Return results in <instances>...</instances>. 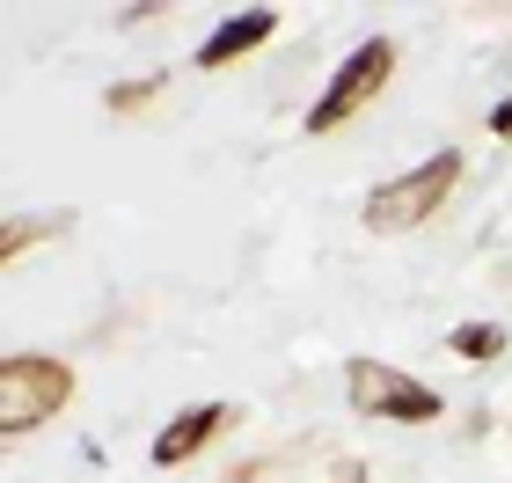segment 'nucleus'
Listing matches in <instances>:
<instances>
[{
    "mask_svg": "<svg viewBox=\"0 0 512 483\" xmlns=\"http://www.w3.org/2000/svg\"><path fill=\"white\" fill-rule=\"evenodd\" d=\"M454 176H461V154H432L417 176H403V183H388V191H374L366 220H374V227H410V220H425Z\"/></svg>",
    "mask_w": 512,
    "mask_h": 483,
    "instance_id": "1",
    "label": "nucleus"
},
{
    "mask_svg": "<svg viewBox=\"0 0 512 483\" xmlns=\"http://www.w3.org/2000/svg\"><path fill=\"white\" fill-rule=\"evenodd\" d=\"M0 381H8V396H0V425H8V432H30V425L44 418V410H52V403L66 396L59 366H30V359H15Z\"/></svg>",
    "mask_w": 512,
    "mask_h": 483,
    "instance_id": "2",
    "label": "nucleus"
},
{
    "mask_svg": "<svg viewBox=\"0 0 512 483\" xmlns=\"http://www.w3.org/2000/svg\"><path fill=\"white\" fill-rule=\"evenodd\" d=\"M352 403H359V410H388V418H432V410H439L425 388H403V381H395L388 366H374V359L352 366Z\"/></svg>",
    "mask_w": 512,
    "mask_h": 483,
    "instance_id": "3",
    "label": "nucleus"
},
{
    "mask_svg": "<svg viewBox=\"0 0 512 483\" xmlns=\"http://www.w3.org/2000/svg\"><path fill=\"white\" fill-rule=\"evenodd\" d=\"M374 74H388V44H366V52L352 59V74H337V88L315 103V118H308V125H315V132H330V125L344 118V110H352V103L366 96V88H374Z\"/></svg>",
    "mask_w": 512,
    "mask_h": 483,
    "instance_id": "4",
    "label": "nucleus"
},
{
    "mask_svg": "<svg viewBox=\"0 0 512 483\" xmlns=\"http://www.w3.org/2000/svg\"><path fill=\"white\" fill-rule=\"evenodd\" d=\"M271 22H278V15H264V8H256V15H242L235 30L205 37V52H198V59H205V66H227L235 52H249V44H264V37H271Z\"/></svg>",
    "mask_w": 512,
    "mask_h": 483,
    "instance_id": "5",
    "label": "nucleus"
},
{
    "mask_svg": "<svg viewBox=\"0 0 512 483\" xmlns=\"http://www.w3.org/2000/svg\"><path fill=\"white\" fill-rule=\"evenodd\" d=\"M213 425H220V410H191V418H183L176 432H161V447H154V454H161V462H183V454H191Z\"/></svg>",
    "mask_w": 512,
    "mask_h": 483,
    "instance_id": "6",
    "label": "nucleus"
},
{
    "mask_svg": "<svg viewBox=\"0 0 512 483\" xmlns=\"http://www.w3.org/2000/svg\"><path fill=\"white\" fill-rule=\"evenodd\" d=\"M498 344H505L498 330H454V352H476V359H491Z\"/></svg>",
    "mask_w": 512,
    "mask_h": 483,
    "instance_id": "7",
    "label": "nucleus"
},
{
    "mask_svg": "<svg viewBox=\"0 0 512 483\" xmlns=\"http://www.w3.org/2000/svg\"><path fill=\"white\" fill-rule=\"evenodd\" d=\"M337 483H359V462H344V469H337Z\"/></svg>",
    "mask_w": 512,
    "mask_h": 483,
    "instance_id": "8",
    "label": "nucleus"
}]
</instances>
